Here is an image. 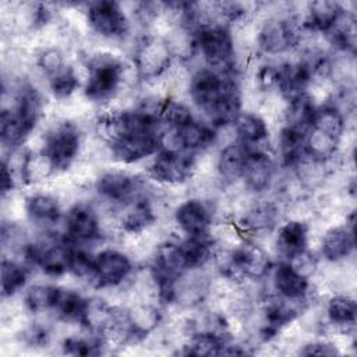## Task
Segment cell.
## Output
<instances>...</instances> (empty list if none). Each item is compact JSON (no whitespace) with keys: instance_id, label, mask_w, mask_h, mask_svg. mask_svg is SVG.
I'll use <instances>...</instances> for the list:
<instances>
[{"instance_id":"1","label":"cell","mask_w":357,"mask_h":357,"mask_svg":"<svg viewBox=\"0 0 357 357\" xmlns=\"http://www.w3.org/2000/svg\"><path fill=\"white\" fill-rule=\"evenodd\" d=\"M82 93L91 103L106 106L119 98L127 84V67L121 57L109 50H95L82 60Z\"/></svg>"},{"instance_id":"2","label":"cell","mask_w":357,"mask_h":357,"mask_svg":"<svg viewBox=\"0 0 357 357\" xmlns=\"http://www.w3.org/2000/svg\"><path fill=\"white\" fill-rule=\"evenodd\" d=\"M197 54L201 56L204 66L223 74L240 77L238 50L231 28L213 24L201 29L195 35Z\"/></svg>"},{"instance_id":"3","label":"cell","mask_w":357,"mask_h":357,"mask_svg":"<svg viewBox=\"0 0 357 357\" xmlns=\"http://www.w3.org/2000/svg\"><path fill=\"white\" fill-rule=\"evenodd\" d=\"M305 35L298 20L287 11L265 15L255 28V45L259 53L275 57L301 46Z\"/></svg>"},{"instance_id":"4","label":"cell","mask_w":357,"mask_h":357,"mask_svg":"<svg viewBox=\"0 0 357 357\" xmlns=\"http://www.w3.org/2000/svg\"><path fill=\"white\" fill-rule=\"evenodd\" d=\"M174 63L169 45L160 33L142 32L135 39L131 64L141 84L153 85L162 81Z\"/></svg>"},{"instance_id":"5","label":"cell","mask_w":357,"mask_h":357,"mask_svg":"<svg viewBox=\"0 0 357 357\" xmlns=\"http://www.w3.org/2000/svg\"><path fill=\"white\" fill-rule=\"evenodd\" d=\"M84 145L79 126L71 119H57L43 135L42 151L50 158L57 173H64L77 162Z\"/></svg>"},{"instance_id":"6","label":"cell","mask_w":357,"mask_h":357,"mask_svg":"<svg viewBox=\"0 0 357 357\" xmlns=\"http://www.w3.org/2000/svg\"><path fill=\"white\" fill-rule=\"evenodd\" d=\"M237 88H241L240 77L223 75L202 66L190 74L187 92L197 109L208 117L216 105Z\"/></svg>"},{"instance_id":"7","label":"cell","mask_w":357,"mask_h":357,"mask_svg":"<svg viewBox=\"0 0 357 357\" xmlns=\"http://www.w3.org/2000/svg\"><path fill=\"white\" fill-rule=\"evenodd\" d=\"M198 156L178 149L162 148L151 158L146 176L160 187H181L194 177Z\"/></svg>"},{"instance_id":"8","label":"cell","mask_w":357,"mask_h":357,"mask_svg":"<svg viewBox=\"0 0 357 357\" xmlns=\"http://www.w3.org/2000/svg\"><path fill=\"white\" fill-rule=\"evenodd\" d=\"M85 24L89 31L106 40H124L131 32V20L117 1L100 0L85 4Z\"/></svg>"},{"instance_id":"9","label":"cell","mask_w":357,"mask_h":357,"mask_svg":"<svg viewBox=\"0 0 357 357\" xmlns=\"http://www.w3.org/2000/svg\"><path fill=\"white\" fill-rule=\"evenodd\" d=\"M280 202L254 197L240 211L233 225L243 238L269 237L280 225Z\"/></svg>"},{"instance_id":"10","label":"cell","mask_w":357,"mask_h":357,"mask_svg":"<svg viewBox=\"0 0 357 357\" xmlns=\"http://www.w3.org/2000/svg\"><path fill=\"white\" fill-rule=\"evenodd\" d=\"M112 211L123 236H141L149 231L159 218L156 197L149 191L112 206Z\"/></svg>"},{"instance_id":"11","label":"cell","mask_w":357,"mask_h":357,"mask_svg":"<svg viewBox=\"0 0 357 357\" xmlns=\"http://www.w3.org/2000/svg\"><path fill=\"white\" fill-rule=\"evenodd\" d=\"M63 236L73 245L84 248L105 240L100 226V212L91 204L79 201L73 204L63 218Z\"/></svg>"},{"instance_id":"12","label":"cell","mask_w":357,"mask_h":357,"mask_svg":"<svg viewBox=\"0 0 357 357\" xmlns=\"http://www.w3.org/2000/svg\"><path fill=\"white\" fill-rule=\"evenodd\" d=\"M230 250L237 284L262 282L269 276L275 261L258 240L241 238Z\"/></svg>"},{"instance_id":"13","label":"cell","mask_w":357,"mask_h":357,"mask_svg":"<svg viewBox=\"0 0 357 357\" xmlns=\"http://www.w3.org/2000/svg\"><path fill=\"white\" fill-rule=\"evenodd\" d=\"M95 286L98 290L120 289L128 283L137 269L132 258L116 247L100 248L93 254Z\"/></svg>"},{"instance_id":"14","label":"cell","mask_w":357,"mask_h":357,"mask_svg":"<svg viewBox=\"0 0 357 357\" xmlns=\"http://www.w3.org/2000/svg\"><path fill=\"white\" fill-rule=\"evenodd\" d=\"M93 188L98 197L112 206L148 191L141 176L119 167L105 169L98 173L93 180Z\"/></svg>"},{"instance_id":"15","label":"cell","mask_w":357,"mask_h":357,"mask_svg":"<svg viewBox=\"0 0 357 357\" xmlns=\"http://www.w3.org/2000/svg\"><path fill=\"white\" fill-rule=\"evenodd\" d=\"M212 199L204 197H188L178 202L173 211V222L184 237L209 236L216 216Z\"/></svg>"},{"instance_id":"16","label":"cell","mask_w":357,"mask_h":357,"mask_svg":"<svg viewBox=\"0 0 357 357\" xmlns=\"http://www.w3.org/2000/svg\"><path fill=\"white\" fill-rule=\"evenodd\" d=\"M166 132V131H165ZM165 132L142 131L126 132L117 141L107 146L112 160L121 165H134L152 158L162 149Z\"/></svg>"},{"instance_id":"17","label":"cell","mask_w":357,"mask_h":357,"mask_svg":"<svg viewBox=\"0 0 357 357\" xmlns=\"http://www.w3.org/2000/svg\"><path fill=\"white\" fill-rule=\"evenodd\" d=\"M278 167V160L269 148L248 149L240 184L250 195L259 197L272 188Z\"/></svg>"},{"instance_id":"18","label":"cell","mask_w":357,"mask_h":357,"mask_svg":"<svg viewBox=\"0 0 357 357\" xmlns=\"http://www.w3.org/2000/svg\"><path fill=\"white\" fill-rule=\"evenodd\" d=\"M356 248L354 209L346 213L342 223L329 226L319 240V258L329 264L346 262Z\"/></svg>"},{"instance_id":"19","label":"cell","mask_w":357,"mask_h":357,"mask_svg":"<svg viewBox=\"0 0 357 357\" xmlns=\"http://www.w3.org/2000/svg\"><path fill=\"white\" fill-rule=\"evenodd\" d=\"M165 135L169 137L170 145L163 148L178 149L194 155L211 149L218 142V130L209 123L198 119H194L176 130H166Z\"/></svg>"},{"instance_id":"20","label":"cell","mask_w":357,"mask_h":357,"mask_svg":"<svg viewBox=\"0 0 357 357\" xmlns=\"http://www.w3.org/2000/svg\"><path fill=\"white\" fill-rule=\"evenodd\" d=\"M163 307L156 301L134 300L127 305L130 344H138L151 337L163 324Z\"/></svg>"},{"instance_id":"21","label":"cell","mask_w":357,"mask_h":357,"mask_svg":"<svg viewBox=\"0 0 357 357\" xmlns=\"http://www.w3.org/2000/svg\"><path fill=\"white\" fill-rule=\"evenodd\" d=\"M22 211L26 219L40 230H54L64 218L61 201L54 192L35 191L22 201Z\"/></svg>"},{"instance_id":"22","label":"cell","mask_w":357,"mask_h":357,"mask_svg":"<svg viewBox=\"0 0 357 357\" xmlns=\"http://www.w3.org/2000/svg\"><path fill=\"white\" fill-rule=\"evenodd\" d=\"M310 223L304 219L289 218L280 222L273 234V250L279 261H289L310 248Z\"/></svg>"},{"instance_id":"23","label":"cell","mask_w":357,"mask_h":357,"mask_svg":"<svg viewBox=\"0 0 357 357\" xmlns=\"http://www.w3.org/2000/svg\"><path fill=\"white\" fill-rule=\"evenodd\" d=\"M272 293L286 300H311L312 301V280L298 275L287 262H275L269 276Z\"/></svg>"},{"instance_id":"24","label":"cell","mask_w":357,"mask_h":357,"mask_svg":"<svg viewBox=\"0 0 357 357\" xmlns=\"http://www.w3.org/2000/svg\"><path fill=\"white\" fill-rule=\"evenodd\" d=\"M248 148L233 139L222 145L215 159V174L222 187H231L241 181Z\"/></svg>"},{"instance_id":"25","label":"cell","mask_w":357,"mask_h":357,"mask_svg":"<svg viewBox=\"0 0 357 357\" xmlns=\"http://www.w3.org/2000/svg\"><path fill=\"white\" fill-rule=\"evenodd\" d=\"M234 138L248 149L269 148V123L259 112L243 110L231 124Z\"/></svg>"},{"instance_id":"26","label":"cell","mask_w":357,"mask_h":357,"mask_svg":"<svg viewBox=\"0 0 357 357\" xmlns=\"http://www.w3.org/2000/svg\"><path fill=\"white\" fill-rule=\"evenodd\" d=\"M57 173L56 166L50 160V158L39 149H21L20 155V166H18V177L21 185H38L43 184Z\"/></svg>"},{"instance_id":"27","label":"cell","mask_w":357,"mask_h":357,"mask_svg":"<svg viewBox=\"0 0 357 357\" xmlns=\"http://www.w3.org/2000/svg\"><path fill=\"white\" fill-rule=\"evenodd\" d=\"M324 315L328 326H332L342 335L349 336V333L354 329L357 318V304L354 296L346 291H335L325 303Z\"/></svg>"},{"instance_id":"28","label":"cell","mask_w":357,"mask_h":357,"mask_svg":"<svg viewBox=\"0 0 357 357\" xmlns=\"http://www.w3.org/2000/svg\"><path fill=\"white\" fill-rule=\"evenodd\" d=\"M35 127L14 107L4 106L0 113V141L6 152L24 148Z\"/></svg>"},{"instance_id":"29","label":"cell","mask_w":357,"mask_h":357,"mask_svg":"<svg viewBox=\"0 0 357 357\" xmlns=\"http://www.w3.org/2000/svg\"><path fill=\"white\" fill-rule=\"evenodd\" d=\"M343 11V3L317 0L305 4L301 28L305 33L325 35Z\"/></svg>"},{"instance_id":"30","label":"cell","mask_w":357,"mask_h":357,"mask_svg":"<svg viewBox=\"0 0 357 357\" xmlns=\"http://www.w3.org/2000/svg\"><path fill=\"white\" fill-rule=\"evenodd\" d=\"M233 335H220L211 331H194L181 343L180 354L184 356H225Z\"/></svg>"},{"instance_id":"31","label":"cell","mask_w":357,"mask_h":357,"mask_svg":"<svg viewBox=\"0 0 357 357\" xmlns=\"http://www.w3.org/2000/svg\"><path fill=\"white\" fill-rule=\"evenodd\" d=\"M31 268L21 259L3 255L0 264L1 297L3 300L13 298L26 287Z\"/></svg>"},{"instance_id":"32","label":"cell","mask_w":357,"mask_h":357,"mask_svg":"<svg viewBox=\"0 0 357 357\" xmlns=\"http://www.w3.org/2000/svg\"><path fill=\"white\" fill-rule=\"evenodd\" d=\"M60 286L52 283H35L25 287L22 294V307L32 315L53 312Z\"/></svg>"},{"instance_id":"33","label":"cell","mask_w":357,"mask_h":357,"mask_svg":"<svg viewBox=\"0 0 357 357\" xmlns=\"http://www.w3.org/2000/svg\"><path fill=\"white\" fill-rule=\"evenodd\" d=\"M347 117L336 106L326 100L317 105L312 116V128L342 141L347 131Z\"/></svg>"},{"instance_id":"34","label":"cell","mask_w":357,"mask_h":357,"mask_svg":"<svg viewBox=\"0 0 357 357\" xmlns=\"http://www.w3.org/2000/svg\"><path fill=\"white\" fill-rule=\"evenodd\" d=\"M85 304L86 296L81 294L78 290L60 286L56 307L52 314L61 322L81 325Z\"/></svg>"},{"instance_id":"35","label":"cell","mask_w":357,"mask_h":357,"mask_svg":"<svg viewBox=\"0 0 357 357\" xmlns=\"http://www.w3.org/2000/svg\"><path fill=\"white\" fill-rule=\"evenodd\" d=\"M340 139L333 138L319 130L311 128L305 138L304 151L305 155L311 159L319 162H331L337 155H340Z\"/></svg>"},{"instance_id":"36","label":"cell","mask_w":357,"mask_h":357,"mask_svg":"<svg viewBox=\"0 0 357 357\" xmlns=\"http://www.w3.org/2000/svg\"><path fill=\"white\" fill-rule=\"evenodd\" d=\"M49 92L57 100H68L79 88H82V79L77 68L73 64L64 66L60 71L46 78Z\"/></svg>"},{"instance_id":"37","label":"cell","mask_w":357,"mask_h":357,"mask_svg":"<svg viewBox=\"0 0 357 357\" xmlns=\"http://www.w3.org/2000/svg\"><path fill=\"white\" fill-rule=\"evenodd\" d=\"M159 119L166 130H176L197 117L194 116L192 109L187 103L173 95H167L162 102Z\"/></svg>"},{"instance_id":"38","label":"cell","mask_w":357,"mask_h":357,"mask_svg":"<svg viewBox=\"0 0 357 357\" xmlns=\"http://www.w3.org/2000/svg\"><path fill=\"white\" fill-rule=\"evenodd\" d=\"M61 351L68 356H99L107 349L105 340L99 335L86 332V336L71 335L61 340Z\"/></svg>"},{"instance_id":"39","label":"cell","mask_w":357,"mask_h":357,"mask_svg":"<svg viewBox=\"0 0 357 357\" xmlns=\"http://www.w3.org/2000/svg\"><path fill=\"white\" fill-rule=\"evenodd\" d=\"M68 275L93 287L95 286L93 255L88 252L85 248L73 247L70 254V262H68Z\"/></svg>"},{"instance_id":"40","label":"cell","mask_w":357,"mask_h":357,"mask_svg":"<svg viewBox=\"0 0 357 357\" xmlns=\"http://www.w3.org/2000/svg\"><path fill=\"white\" fill-rule=\"evenodd\" d=\"M67 64L68 61L66 52L61 46L57 45L43 46L35 56V66L45 78L52 77Z\"/></svg>"},{"instance_id":"41","label":"cell","mask_w":357,"mask_h":357,"mask_svg":"<svg viewBox=\"0 0 357 357\" xmlns=\"http://www.w3.org/2000/svg\"><path fill=\"white\" fill-rule=\"evenodd\" d=\"M252 84L254 89L259 95L268 96L276 93L279 85V66L268 61L258 64L254 70Z\"/></svg>"},{"instance_id":"42","label":"cell","mask_w":357,"mask_h":357,"mask_svg":"<svg viewBox=\"0 0 357 357\" xmlns=\"http://www.w3.org/2000/svg\"><path fill=\"white\" fill-rule=\"evenodd\" d=\"M17 339L26 347L39 349L46 347L50 343L52 333L47 325L39 321H31L17 332Z\"/></svg>"},{"instance_id":"43","label":"cell","mask_w":357,"mask_h":357,"mask_svg":"<svg viewBox=\"0 0 357 357\" xmlns=\"http://www.w3.org/2000/svg\"><path fill=\"white\" fill-rule=\"evenodd\" d=\"M319 259L321 258L315 252L307 248L305 251L294 255L291 259L284 262H287L303 278L312 280L319 272Z\"/></svg>"},{"instance_id":"44","label":"cell","mask_w":357,"mask_h":357,"mask_svg":"<svg viewBox=\"0 0 357 357\" xmlns=\"http://www.w3.org/2000/svg\"><path fill=\"white\" fill-rule=\"evenodd\" d=\"M297 354L300 356H339L342 354L337 343L329 339H315L303 343Z\"/></svg>"}]
</instances>
